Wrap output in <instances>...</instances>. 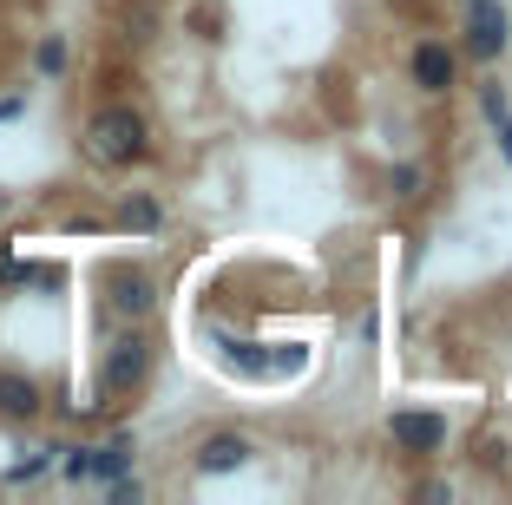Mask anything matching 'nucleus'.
Returning a JSON list of instances; mask_svg holds the SVG:
<instances>
[{
  "label": "nucleus",
  "instance_id": "obj_1",
  "mask_svg": "<svg viewBox=\"0 0 512 505\" xmlns=\"http://www.w3.org/2000/svg\"><path fill=\"white\" fill-rule=\"evenodd\" d=\"M79 158L92 171H138L151 158V119L132 99H99L79 119Z\"/></svg>",
  "mask_w": 512,
  "mask_h": 505
},
{
  "label": "nucleus",
  "instance_id": "obj_2",
  "mask_svg": "<svg viewBox=\"0 0 512 505\" xmlns=\"http://www.w3.org/2000/svg\"><path fill=\"white\" fill-rule=\"evenodd\" d=\"M151 368H158V342L145 335V322H119L106 335V348H99V368H92V394H99V407L138 394V387L151 381Z\"/></svg>",
  "mask_w": 512,
  "mask_h": 505
},
{
  "label": "nucleus",
  "instance_id": "obj_3",
  "mask_svg": "<svg viewBox=\"0 0 512 505\" xmlns=\"http://www.w3.org/2000/svg\"><path fill=\"white\" fill-rule=\"evenodd\" d=\"M158 276H151L145 263H106L99 269V309L112 315V322H151L158 315Z\"/></svg>",
  "mask_w": 512,
  "mask_h": 505
},
{
  "label": "nucleus",
  "instance_id": "obj_4",
  "mask_svg": "<svg viewBox=\"0 0 512 505\" xmlns=\"http://www.w3.org/2000/svg\"><path fill=\"white\" fill-rule=\"evenodd\" d=\"M447 414H434V407H394L388 414V440L394 453H407V460H440L447 453Z\"/></svg>",
  "mask_w": 512,
  "mask_h": 505
},
{
  "label": "nucleus",
  "instance_id": "obj_5",
  "mask_svg": "<svg viewBox=\"0 0 512 505\" xmlns=\"http://www.w3.org/2000/svg\"><path fill=\"white\" fill-rule=\"evenodd\" d=\"M407 79H414V92H427V99H447L453 79H460V46L440 40V33H421L414 53H407Z\"/></svg>",
  "mask_w": 512,
  "mask_h": 505
},
{
  "label": "nucleus",
  "instance_id": "obj_6",
  "mask_svg": "<svg viewBox=\"0 0 512 505\" xmlns=\"http://www.w3.org/2000/svg\"><path fill=\"white\" fill-rule=\"evenodd\" d=\"M512 46V20L499 0H467V33H460V60H480L493 66L499 53Z\"/></svg>",
  "mask_w": 512,
  "mask_h": 505
},
{
  "label": "nucleus",
  "instance_id": "obj_7",
  "mask_svg": "<svg viewBox=\"0 0 512 505\" xmlns=\"http://www.w3.org/2000/svg\"><path fill=\"white\" fill-rule=\"evenodd\" d=\"M46 414V387L27 368H0V427H33Z\"/></svg>",
  "mask_w": 512,
  "mask_h": 505
},
{
  "label": "nucleus",
  "instance_id": "obj_8",
  "mask_svg": "<svg viewBox=\"0 0 512 505\" xmlns=\"http://www.w3.org/2000/svg\"><path fill=\"white\" fill-rule=\"evenodd\" d=\"M250 453H256V446L243 440V433H211V440H197L191 473L197 479H224V473H237V466H250Z\"/></svg>",
  "mask_w": 512,
  "mask_h": 505
},
{
  "label": "nucleus",
  "instance_id": "obj_9",
  "mask_svg": "<svg viewBox=\"0 0 512 505\" xmlns=\"http://www.w3.org/2000/svg\"><path fill=\"white\" fill-rule=\"evenodd\" d=\"M112 230H125V237H158V230H165V204H158V197L151 191H125L119 204H112Z\"/></svg>",
  "mask_w": 512,
  "mask_h": 505
},
{
  "label": "nucleus",
  "instance_id": "obj_10",
  "mask_svg": "<svg viewBox=\"0 0 512 505\" xmlns=\"http://www.w3.org/2000/svg\"><path fill=\"white\" fill-rule=\"evenodd\" d=\"M132 460H138V440L132 433H112V440L86 446V479L92 486H112L119 473H132Z\"/></svg>",
  "mask_w": 512,
  "mask_h": 505
},
{
  "label": "nucleus",
  "instance_id": "obj_11",
  "mask_svg": "<svg viewBox=\"0 0 512 505\" xmlns=\"http://www.w3.org/2000/svg\"><path fill=\"white\" fill-rule=\"evenodd\" d=\"M66 66H73V40H66V33H40V40H33V73L66 79Z\"/></svg>",
  "mask_w": 512,
  "mask_h": 505
},
{
  "label": "nucleus",
  "instance_id": "obj_12",
  "mask_svg": "<svg viewBox=\"0 0 512 505\" xmlns=\"http://www.w3.org/2000/svg\"><path fill=\"white\" fill-rule=\"evenodd\" d=\"M53 460H60V440H53V446H33L27 460H14L7 473H0V486H33V479L53 473Z\"/></svg>",
  "mask_w": 512,
  "mask_h": 505
},
{
  "label": "nucleus",
  "instance_id": "obj_13",
  "mask_svg": "<svg viewBox=\"0 0 512 505\" xmlns=\"http://www.w3.org/2000/svg\"><path fill=\"white\" fill-rule=\"evenodd\" d=\"M421 184H427L421 164H394V171H388V191H394V197H407V204L421 197Z\"/></svg>",
  "mask_w": 512,
  "mask_h": 505
},
{
  "label": "nucleus",
  "instance_id": "obj_14",
  "mask_svg": "<svg viewBox=\"0 0 512 505\" xmlns=\"http://www.w3.org/2000/svg\"><path fill=\"white\" fill-rule=\"evenodd\" d=\"M480 112H486V119H506V112H512V99H506V92H499V79H493V86H480Z\"/></svg>",
  "mask_w": 512,
  "mask_h": 505
},
{
  "label": "nucleus",
  "instance_id": "obj_15",
  "mask_svg": "<svg viewBox=\"0 0 512 505\" xmlns=\"http://www.w3.org/2000/svg\"><path fill=\"white\" fill-rule=\"evenodd\" d=\"M27 119V92H0V125Z\"/></svg>",
  "mask_w": 512,
  "mask_h": 505
},
{
  "label": "nucleus",
  "instance_id": "obj_16",
  "mask_svg": "<svg viewBox=\"0 0 512 505\" xmlns=\"http://www.w3.org/2000/svg\"><path fill=\"white\" fill-rule=\"evenodd\" d=\"M480 466H506V440H499V433L480 440Z\"/></svg>",
  "mask_w": 512,
  "mask_h": 505
},
{
  "label": "nucleus",
  "instance_id": "obj_17",
  "mask_svg": "<svg viewBox=\"0 0 512 505\" xmlns=\"http://www.w3.org/2000/svg\"><path fill=\"white\" fill-rule=\"evenodd\" d=\"M414 492H421V499H434V505H440V499H453V486H447V479H421Z\"/></svg>",
  "mask_w": 512,
  "mask_h": 505
},
{
  "label": "nucleus",
  "instance_id": "obj_18",
  "mask_svg": "<svg viewBox=\"0 0 512 505\" xmlns=\"http://www.w3.org/2000/svg\"><path fill=\"white\" fill-rule=\"evenodd\" d=\"M493 132H499V151H506V158H512V112H506V119L493 125Z\"/></svg>",
  "mask_w": 512,
  "mask_h": 505
},
{
  "label": "nucleus",
  "instance_id": "obj_19",
  "mask_svg": "<svg viewBox=\"0 0 512 505\" xmlns=\"http://www.w3.org/2000/svg\"><path fill=\"white\" fill-rule=\"evenodd\" d=\"M7 210H14V191H7V184H0V217H7Z\"/></svg>",
  "mask_w": 512,
  "mask_h": 505
},
{
  "label": "nucleus",
  "instance_id": "obj_20",
  "mask_svg": "<svg viewBox=\"0 0 512 505\" xmlns=\"http://www.w3.org/2000/svg\"><path fill=\"white\" fill-rule=\"evenodd\" d=\"M394 7H414V0H394Z\"/></svg>",
  "mask_w": 512,
  "mask_h": 505
}]
</instances>
